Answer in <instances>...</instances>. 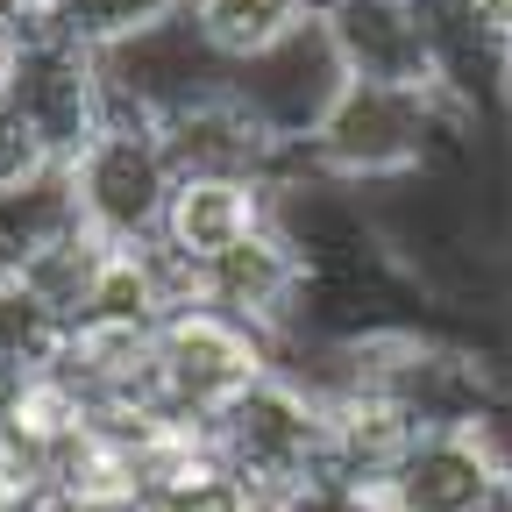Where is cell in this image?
<instances>
[{
  "label": "cell",
  "mask_w": 512,
  "mask_h": 512,
  "mask_svg": "<svg viewBox=\"0 0 512 512\" xmlns=\"http://www.w3.org/2000/svg\"><path fill=\"white\" fill-rule=\"evenodd\" d=\"M477 143V107H463L448 86H370L349 79L335 114L320 121V136L299 150L320 178H335L349 192L427 178L448 157H463Z\"/></svg>",
  "instance_id": "1"
},
{
  "label": "cell",
  "mask_w": 512,
  "mask_h": 512,
  "mask_svg": "<svg viewBox=\"0 0 512 512\" xmlns=\"http://www.w3.org/2000/svg\"><path fill=\"white\" fill-rule=\"evenodd\" d=\"M57 192H64V214H72L93 242L150 249V242L164 235L171 192H178V164H171L164 128L107 114L93 136L64 157Z\"/></svg>",
  "instance_id": "2"
},
{
  "label": "cell",
  "mask_w": 512,
  "mask_h": 512,
  "mask_svg": "<svg viewBox=\"0 0 512 512\" xmlns=\"http://www.w3.org/2000/svg\"><path fill=\"white\" fill-rule=\"evenodd\" d=\"M214 448L271 505L299 498L313 484H342L335 477V413H328V399H313L306 384L285 377V370H271L256 392H242L214 420Z\"/></svg>",
  "instance_id": "3"
},
{
  "label": "cell",
  "mask_w": 512,
  "mask_h": 512,
  "mask_svg": "<svg viewBox=\"0 0 512 512\" xmlns=\"http://www.w3.org/2000/svg\"><path fill=\"white\" fill-rule=\"evenodd\" d=\"M150 356H157V406H164V420L200 427V434H214V420L278 370V349L264 335L242 328V320H228V313H214V306H200V299H185L150 335Z\"/></svg>",
  "instance_id": "4"
},
{
  "label": "cell",
  "mask_w": 512,
  "mask_h": 512,
  "mask_svg": "<svg viewBox=\"0 0 512 512\" xmlns=\"http://www.w3.org/2000/svg\"><path fill=\"white\" fill-rule=\"evenodd\" d=\"M505 477L512 448L498 441V427L456 420V427H413L406 448L370 484V498L377 512H491Z\"/></svg>",
  "instance_id": "5"
},
{
  "label": "cell",
  "mask_w": 512,
  "mask_h": 512,
  "mask_svg": "<svg viewBox=\"0 0 512 512\" xmlns=\"http://www.w3.org/2000/svg\"><path fill=\"white\" fill-rule=\"evenodd\" d=\"M342 86H349V64H342V50H335L320 15L306 29H292L285 43H271L264 57H249V64L228 72V100L264 128L285 157H299L320 136V121L335 114Z\"/></svg>",
  "instance_id": "6"
},
{
  "label": "cell",
  "mask_w": 512,
  "mask_h": 512,
  "mask_svg": "<svg viewBox=\"0 0 512 512\" xmlns=\"http://www.w3.org/2000/svg\"><path fill=\"white\" fill-rule=\"evenodd\" d=\"M228 72H235V64L200 36L192 15H178V22H164V29L136 36V43H121V50H100L107 114L150 121V128H164V121H178L192 107H207V100H221Z\"/></svg>",
  "instance_id": "7"
},
{
  "label": "cell",
  "mask_w": 512,
  "mask_h": 512,
  "mask_svg": "<svg viewBox=\"0 0 512 512\" xmlns=\"http://www.w3.org/2000/svg\"><path fill=\"white\" fill-rule=\"evenodd\" d=\"M320 22H328L349 79L448 86V50H441V8L434 0H335Z\"/></svg>",
  "instance_id": "8"
},
{
  "label": "cell",
  "mask_w": 512,
  "mask_h": 512,
  "mask_svg": "<svg viewBox=\"0 0 512 512\" xmlns=\"http://www.w3.org/2000/svg\"><path fill=\"white\" fill-rule=\"evenodd\" d=\"M0 100H8L57 157H72L93 128L107 121L100 57L79 50V43H64V36H50V29L15 50V72H8V86H0Z\"/></svg>",
  "instance_id": "9"
},
{
  "label": "cell",
  "mask_w": 512,
  "mask_h": 512,
  "mask_svg": "<svg viewBox=\"0 0 512 512\" xmlns=\"http://www.w3.org/2000/svg\"><path fill=\"white\" fill-rule=\"evenodd\" d=\"M185 292L200 306H214V313H228V320H242V328H256L278 349L292 335V320H299V299H306V264H299L292 235L271 221L242 249L214 256V264H200V271H185Z\"/></svg>",
  "instance_id": "10"
},
{
  "label": "cell",
  "mask_w": 512,
  "mask_h": 512,
  "mask_svg": "<svg viewBox=\"0 0 512 512\" xmlns=\"http://www.w3.org/2000/svg\"><path fill=\"white\" fill-rule=\"evenodd\" d=\"M271 221H278V192L264 178H178L157 249L178 271H200L214 256L242 249L249 235H264Z\"/></svg>",
  "instance_id": "11"
},
{
  "label": "cell",
  "mask_w": 512,
  "mask_h": 512,
  "mask_svg": "<svg viewBox=\"0 0 512 512\" xmlns=\"http://www.w3.org/2000/svg\"><path fill=\"white\" fill-rule=\"evenodd\" d=\"M143 512H271V498L221 456L214 434L171 427L143 463Z\"/></svg>",
  "instance_id": "12"
},
{
  "label": "cell",
  "mask_w": 512,
  "mask_h": 512,
  "mask_svg": "<svg viewBox=\"0 0 512 512\" xmlns=\"http://www.w3.org/2000/svg\"><path fill=\"white\" fill-rule=\"evenodd\" d=\"M64 342H72V320L50 306V292L22 264H0V377L22 384L57 370Z\"/></svg>",
  "instance_id": "13"
},
{
  "label": "cell",
  "mask_w": 512,
  "mask_h": 512,
  "mask_svg": "<svg viewBox=\"0 0 512 512\" xmlns=\"http://www.w3.org/2000/svg\"><path fill=\"white\" fill-rule=\"evenodd\" d=\"M192 22H200V36L228 64H249V57H264L271 43H285L292 29H306L313 0H192Z\"/></svg>",
  "instance_id": "14"
},
{
  "label": "cell",
  "mask_w": 512,
  "mask_h": 512,
  "mask_svg": "<svg viewBox=\"0 0 512 512\" xmlns=\"http://www.w3.org/2000/svg\"><path fill=\"white\" fill-rule=\"evenodd\" d=\"M178 15H192V0H50V36L100 57V50H121Z\"/></svg>",
  "instance_id": "15"
},
{
  "label": "cell",
  "mask_w": 512,
  "mask_h": 512,
  "mask_svg": "<svg viewBox=\"0 0 512 512\" xmlns=\"http://www.w3.org/2000/svg\"><path fill=\"white\" fill-rule=\"evenodd\" d=\"M57 178H64V157L36 136V128H29L8 100H0V207H36V200H50Z\"/></svg>",
  "instance_id": "16"
},
{
  "label": "cell",
  "mask_w": 512,
  "mask_h": 512,
  "mask_svg": "<svg viewBox=\"0 0 512 512\" xmlns=\"http://www.w3.org/2000/svg\"><path fill=\"white\" fill-rule=\"evenodd\" d=\"M271 512H377V498L363 484H313L299 498H278Z\"/></svg>",
  "instance_id": "17"
},
{
  "label": "cell",
  "mask_w": 512,
  "mask_h": 512,
  "mask_svg": "<svg viewBox=\"0 0 512 512\" xmlns=\"http://www.w3.org/2000/svg\"><path fill=\"white\" fill-rule=\"evenodd\" d=\"M43 512H143V505H128V498H79V491H50Z\"/></svg>",
  "instance_id": "18"
},
{
  "label": "cell",
  "mask_w": 512,
  "mask_h": 512,
  "mask_svg": "<svg viewBox=\"0 0 512 512\" xmlns=\"http://www.w3.org/2000/svg\"><path fill=\"white\" fill-rule=\"evenodd\" d=\"M498 107H505V114H512V50H505V57H498Z\"/></svg>",
  "instance_id": "19"
}]
</instances>
